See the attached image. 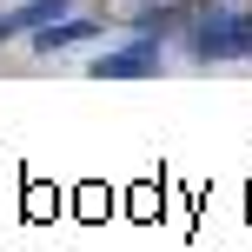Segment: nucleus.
Listing matches in <instances>:
<instances>
[{
    "label": "nucleus",
    "mask_w": 252,
    "mask_h": 252,
    "mask_svg": "<svg viewBox=\"0 0 252 252\" xmlns=\"http://www.w3.org/2000/svg\"><path fill=\"white\" fill-rule=\"evenodd\" d=\"M192 53H199V60H239V53H252V13L213 7L199 20V33H192Z\"/></svg>",
    "instance_id": "f257e3e1"
},
{
    "label": "nucleus",
    "mask_w": 252,
    "mask_h": 252,
    "mask_svg": "<svg viewBox=\"0 0 252 252\" xmlns=\"http://www.w3.org/2000/svg\"><path fill=\"white\" fill-rule=\"evenodd\" d=\"M93 73H100V80H139V73H159V47H153V40H139V47L100 53V60H93Z\"/></svg>",
    "instance_id": "f03ea898"
},
{
    "label": "nucleus",
    "mask_w": 252,
    "mask_h": 252,
    "mask_svg": "<svg viewBox=\"0 0 252 252\" xmlns=\"http://www.w3.org/2000/svg\"><path fill=\"white\" fill-rule=\"evenodd\" d=\"M87 33H100V27H93V20H66V13H60V20H47V33H33V47H40V53H66V47H80Z\"/></svg>",
    "instance_id": "7ed1b4c3"
},
{
    "label": "nucleus",
    "mask_w": 252,
    "mask_h": 252,
    "mask_svg": "<svg viewBox=\"0 0 252 252\" xmlns=\"http://www.w3.org/2000/svg\"><path fill=\"white\" fill-rule=\"evenodd\" d=\"M60 13H66V0H27L20 13L0 20V40H7V33H27V27H47V20H60Z\"/></svg>",
    "instance_id": "20e7f679"
}]
</instances>
